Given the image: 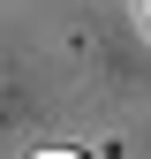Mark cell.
Here are the masks:
<instances>
[{
	"mask_svg": "<svg viewBox=\"0 0 151 159\" xmlns=\"http://www.w3.org/2000/svg\"><path fill=\"white\" fill-rule=\"evenodd\" d=\"M136 23H144V38H151V0H136Z\"/></svg>",
	"mask_w": 151,
	"mask_h": 159,
	"instance_id": "cell-1",
	"label": "cell"
},
{
	"mask_svg": "<svg viewBox=\"0 0 151 159\" xmlns=\"http://www.w3.org/2000/svg\"><path fill=\"white\" fill-rule=\"evenodd\" d=\"M30 159H83V152H30Z\"/></svg>",
	"mask_w": 151,
	"mask_h": 159,
	"instance_id": "cell-2",
	"label": "cell"
}]
</instances>
